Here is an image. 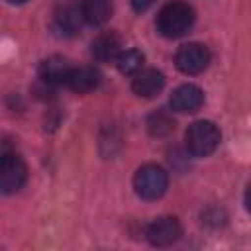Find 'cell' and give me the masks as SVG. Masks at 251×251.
Returning a JSON list of instances; mask_svg holds the SVG:
<instances>
[{"instance_id":"6da1fadb","label":"cell","mask_w":251,"mask_h":251,"mask_svg":"<svg viewBox=\"0 0 251 251\" xmlns=\"http://www.w3.org/2000/svg\"><path fill=\"white\" fill-rule=\"evenodd\" d=\"M192 24H194V10L190 4L182 0H173L165 4L157 16V29L163 37L169 39L184 35L192 27Z\"/></svg>"},{"instance_id":"7a4b0ae2","label":"cell","mask_w":251,"mask_h":251,"mask_svg":"<svg viewBox=\"0 0 251 251\" xmlns=\"http://www.w3.org/2000/svg\"><path fill=\"white\" fill-rule=\"evenodd\" d=\"M220 139H222V133H220L218 126L208 120H198V122L190 124L184 133L186 149L194 157H206V155L214 153L216 147L220 145Z\"/></svg>"},{"instance_id":"3957f363","label":"cell","mask_w":251,"mask_h":251,"mask_svg":"<svg viewBox=\"0 0 251 251\" xmlns=\"http://www.w3.org/2000/svg\"><path fill=\"white\" fill-rule=\"evenodd\" d=\"M169 186V175L159 165H143L133 175V188L135 194L143 200H157L167 192Z\"/></svg>"},{"instance_id":"277c9868","label":"cell","mask_w":251,"mask_h":251,"mask_svg":"<svg viewBox=\"0 0 251 251\" xmlns=\"http://www.w3.org/2000/svg\"><path fill=\"white\" fill-rule=\"evenodd\" d=\"M27 167L20 155L14 151H4L0 161V188L4 194H12L25 184Z\"/></svg>"},{"instance_id":"5b68a950","label":"cell","mask_w":251,"mask_h":251,"mask_svg":"<svg viewBox=\"0 0 251 251\" xmlns=\"http://www.w3.org/2000/svg\"><path fill=\"white\" fill-rule=\"evenodd\" d=\"M210 63V51L202 43H184L175 55V65L184 75H198Z\"/></svg>"},{"instance_id":"8992f818","label":"cell","mask_w":251,"mask_h":251,"mask_svg":"<svg viewBox=\"0 0 251 251\" xmlns=\"http://www.w3.org/2000/svg\"><path fill=\"white\" fill-rule=\"evenodd\" d=\"M145 235H147V239H149L151 245H155V247H167V245H173L175 241L180 239L182 227H180V224H178L176 218L163 216V218L153 220L147 226Z\"/></svg>"},{"instance_id":"52a82bcc","label":"cell","mask_w":251,"mask_h":251,"mask_svg":"<svg viewBox=\"0 0 251 251\" xmlns=\"http://www.w3.org/2000/svg\"><path fill=\"white\" fill-rule=\"evenodd\" d=\"M204 104V92L196 84H180L173 94H171V108L180 114H190L200 110Z\"/></svg>"},{"instance_id":"ba28073f","label":"cell","mask_w":251,"mask_h":251,"mask_svg":"<svg viewBox=\"0 0 251 251\" xmlns=\"http://www.w3.org/2000/svg\"><path fill=\"white\" fill-rule=\"evenodd\" d=\"M165 86V76L157 69H141L131 80V90L141 98H153Z\"/></svg>"},{"instance_id":"9c48e42d","label":"cell","mask_w":251,"mask_h":251,"mask_svg":"<svg viewBox=\"0 0 251 251\" xmlns=\"http://www.w3.org/2000/svg\"><path fill=\"white\" fill-rule=\"evenodd\" d=\"M73 67L69 65V61L65 57H59V55H53L49 59H45L41 65H39V78L49 84V86H55V84H67V78L71 75Z\"/></svg>"},{"instance_id":"30bf717a","label":"cell","mask_w":251,"mask_h":251,"mask_svg":"<svg viewBox=\"0 0 251 251\" xmlns=\"http://www.w3.org/2000/svg\"><path fill=\"white\" fill-rule=\"evenodd\" d=\"M100 82H102V75L94 67H73V71L67 78V86L78 94L96 90L100 86Z\"/></svg>"},{"instance_id":"8fae6325","label":"cell","mask_w":251,"mask_h":251,"mask_svg":"<svg viewBox=\"0 0 251 251\" xmlns=\"http://www.w3.org/2000/svg\"><path fill=\"white\" fill-rule=\"evenodd\" d=\"M82 22H84V18H82L80 4L67 2V4L59 6V10L55 12V25H57V29H61L67 35L76 33L80 29Z\"/></svg>"},{"instance_id":"7c38bea8","label":"cell","mask_w":251,"mask_h":251,"mask_svg":"<svg viewBox=\"0 0 251 251\" xmlns=\"http://www.w3.org/2000/svg\"><path fill=\"white\" fill-rule=\"evenodd\" d=\"M122 53V39L118 33L114 31H106L100 33L94 41H92V55L98 61H112L118 59V55Z\"/></svg>"},{"instance_id":"4fadbf2b","label":"cell","mask_w":251,"mask_h":251,"mask_svg":"<svg viewBox=\"0 0 251 251\" xmlns=\"http://www.w3.org/2000/svg\"><path fill=\"white\" fill-rule=\"evenodd\" d=\"M80 10H82V18L88 25L100 27L112 16V0H82Z\"/></svg>"},{"instance_id":"5bb4252c","label":"cell","mask_w":251,"mask_h":251,"mask_svg":"<svg viewBox=\"0 0 251 251\" xmlns=\"http://www.w3.org/2000/svg\"><path fill=\"white\" fill-rule=\"evenodd\" d=\"M116 65H118V71L122 75H135L143 67V53L137 51V49L122 51L116 59Z\"/></svg>"},{"instance_id":"9a60e30c","label":"cell","mask_w":251,"mask_h":251,"mask_svg":"<svg viewBox=\"0 0 251 251\" xmlns=\"http://www.w3.org/2000/svg\"><path fill=\"white\" fill-rule=\"evenodd\" d=\"M147 126H149V131H151L153 135H167V133H171V131H173L175 122H173L167 114L157 112V114H153V116L149 118Z\"/></svg>"},{"instance_id":"2e32d148","label":"cell","mask_w":251,"mask_h":251,"mask_svg":"<svg viewBox=\"0 0 251 251\" xmlns=\"http://www.w3.org/2000/svg\"><path fill=\"white\" fill-rule=\"evenodd\" d=\"M153 2H155V0H131V8H133L135 12H145Z\"/></svg>"},{"instance_id":"e0dca14e","label":"cell","mask_w":251,"mask_h":251,"mask_svg":"<svg viewBox=\"0 0 251 251\" xmlns=\"http://www.w3.org/2000/svg\"><path fill=\"white\" fill-rule=\"evenodd\" d=\"M245 206H247V210L251 212V184H249V188L245 190Z\"/></svg>"},{"instance_id":"ac0fdd59","label":"cell","mask_w":251,"mask_h":251,"mask_svg":"<svg viewBox=\"0 0 251 251\" xmlns=\"http://www.w3.org/2000/svg\"><path fill=\"white\" fill-rule=\"evenodd\" d=\"M12 4H24V2H27V0H10Z\"/></svg>"}]
</instances>
